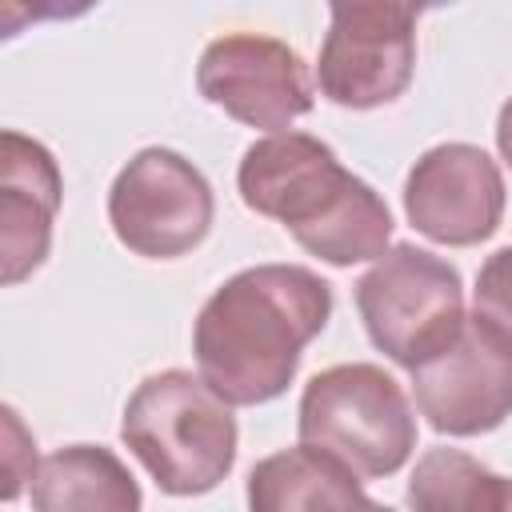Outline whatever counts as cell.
Listing matches in <instances>:
<instances>
[{"label": "cell", "mask_w": 512, "mask_h": 512, "mask_svg": "<svg viewBox=\"0 0 512 512\" xmlns=\"http://www.w3.org/2000/svg\"><path fill=\"white\" fill-rule=\"evenodd\" d=\"M332 320V284L304 264H252L228 276L192 324L196 372L232 404L288 392L304 348Z\"/></svg>", "instance_id": "1"}, {"label": "cell", "mask_w": 512, "mask_h": 512, "mask_svg": "<svg viewBox=\"0 0 512 512\" xmlns=\"http://www.w3.org/2000/svg\"><path fill=\"white\" fill-rule=\"evenodd\" d=\"M236 188L248 212L284 224L308 256L332 268L376 260L396 228L384 196L308 132L284 128L252 140L240 156Z\"/></svg>", "instance_id": "2"}, {"label": "cell", "mask_w": 512, "mask_h": 512, "mask_svg": "<svg viewBox=\"0 0 512 512\" xmlns=\"http://www.w3.org/2000/svg\"><path fill=\"white\" fill-rule=\"evenodd\" d=\"M120 440L160 492L200 496L232 472L240 428L232 404L200 372L164 368L128 396Z\"/></svg>", "instance_id": "3"}, {"label": "cell", "mask_w": 512, "mask_h": 512, "mask_svg": "<svg viewBox=\"0 0 512 512\" xmlns=\"http://www.w3.org/2000/svg\"><path fill=\"white\" fill-rule=\"evenodd\" d=\"M296 436L332 452L360 480H380L412 460L416 412L380 364H332L304 384Z\"/></svg>", "instance_id": "4"}, {"label": "cell", "mask_w": 512, "mask_h": 512, "mask_svg": "<svg viewBox=\"0 0 512 512\" xmlns=\"http://www.w3.org/2000/svg\"><path fill=\"white\" fill-rule=\"evenodd\" d=\"M352 296L368 340L400 368H416L464 324V280L456 264L416 244L384 248Z\"/></svg>", "instance_id": "5"}, {"label": "cell", "mask_w": 512, "mask_h": 512, "mask_svg": "<svg viewBox=\"0 0 512 512\" xmlns=\"http://www.w3.org/2000/svg\"><path fill=\"white\" fill-rule=\"evenodd\" d=\"M212 216V184L172 148H140L108 188V224L144 260L188 256L212 232Z\"/></svg>", "instance_id": "6"}, {"label": "cell", "mask_w": 512, "mask_h": 512, "mask_svg": "<svg viewBox=\"0 0 512 512\" xmlns=\"http://www.w3.org/2000/svg\"><path fill=\"white\" fill-rule=\"evenodd\" d=\"M408 376L420 416L440 436H484L512 416V344L476 312Z\"/></svg>", "instance_id": "7"}, {"label": "cell", "mask_w": 512, "mask_h": 512, "mask_svg": "<svg viewBox=\"0 0 512 512\" xmlns=\"http://www.w3.org/2000/svg\"><path fill=\"white\" fill-rule=\"evenodd\" d=\"M196 88L212 108L260 132H284L312 112V80L300 52L260 32L216 36L200 52Z\"/></svg>", "instance_id": "8"}, {"label": "cell", "mask_w": 512, "mask_h": 512, "mask_svg": "<svg viewBox=\"0 0 512 512\" xmlns=\"http://www.w3.org/2000/svg\"><path fill=\"white\" fill-rule=\"evenodd\" d=\"M500 164L464 140L428 148L404 180V216L432 244L472 248L500 232L504 220Z\"/></svg>", "instance_id": "9"}, {"label": "cell", "mask_w": 512, "mask_h": 512, "mask_svg": "<svg viewBox=\"0 0 512 512\" xmlns=\"http://www.w3.org/2000/svg\"><path fill=\"white\" fill-rule=\"evenodd\" d=\"M64 200L56 156L8 128L0 136V280L12 288L28 280L52 248V224Z\"/></svg>", "instance_id": "10"}, {"label": "cell", "mask_w": 512, "mask_h": 512, "mask_svg": "<svg viewBox=\"0 0 512 512\" xmlns=\"http://www.w3.org/2000/svg\"><path fill=\"white\" fill-rule=\"evenodd\" d=\"M416 72V28L332 20L316 60V88L336 108L368 112L408 92Z\"/></svg>", "instance_id": "11"}, {"label": "cell", "mask_w": 512, "mask_h": 512, "mask_svg": "<svg viewBox=\"0 0 512 512\" xmlns=\"http://www.w3.org/2000/svg\"><path fill=\"white\" fill-rule=\"evenodd\" d=\"M252 512H292V508H372L360 476L316 444H296L264 456L248 472Z\"/></svg>", "instance_id": "12"}, {"label": "cell", "mask_w": 512, "mask_h": 512, "mask_svg": "<svg viewBox=\"0 0 512 512\" xmlns=\"http://www.w3.org/2000/svg\"><path fill=\"white\" fill-rule=\"evenodd\" d=\"M32 508L40 512H136L144 504L128 464L100 444H68L36 464Z\"/></svg>", "instance_id": "13"}, {"label": "cell", "mask_w": 512, "mask_h": 512, "mask_svg": "<svg viewBox=\"0 0 512 512\" xmlns=\"http://www.w3.org/2000/svg\"><path fill=\"white\" fill-rule=\"evenodd\" d=\"M404 500L424 512H508L512 480L460 448H428L408 476Z\"/></svg>", "instance_id": "14"}, {"label": "cell", "mask_w": 512, "mask_h": 512, "mask_svg": "<svg viewBox=\"0 0 512 512\" xmlns=\"http://www.w3.org/2000/svg\"><path fill=\"white\" fill-rule=\"evenodd\" d=\"M472 312L512 344V244L496 248L480 264L472 288Z\"/></svg>", "instance_id": "15"}, {"label": "cell", "mask_w": 512, "mask_h": 512, "mask_svg": "<svg viewBox=\"0 0 512 512\" xmlns=\"http://www.w3.org/2000/svg\"><path fill=\"white\" fill-rule=\"evenodd\" d=\"M452 0H328L332 20L384 24V28H416L428 8H444Z\"/></svg>", "instance_id": "16"}, {"label": "cell", "mask_w": 512, "mask_h": 512, "mask_svg": "<svg viewBox=\"0 0 512 512\" xmlns=\"http://www.w3.org/2000/svg\"><path fill=\"white\" fill-rule=\"evenodd\" d=\"M0 416H4V460H0L4 488H0V496H4V500H16V496H20V484L36 476V464H40V460H36V444H32V436L24 432L16 408L4 404Z\"/></svg>", "instance_id": "17"}, {"label": "cell", "mask_w": 512, "mask_h": 512, "mask_svg": "<svg viewBox=\"0 0 512 512\" xmlns=\"http://www.w3.org/2000/svg\"><path fill=\"white\" fill-rule=\"evenodd\" d=\"M100 0H0V28L4 36H20L28 24L48 20H76L92 12Z\"/></svg>", "instance_id": "18"}, {"label": "cell", "mask_w": 512, "mask_h": 512, "mask_svg": "<svg viewBox=\"0 0 512 512\" xmlns=\"http://www.w3.org/2000/svg\"><path fill=\"white\" fill-rule=\"evenodd\" d=\"M496 148H500V160L512 168V96L504 100V108L496 116Z\"/></svg>", "instance_id": "19"}]
</instances>
